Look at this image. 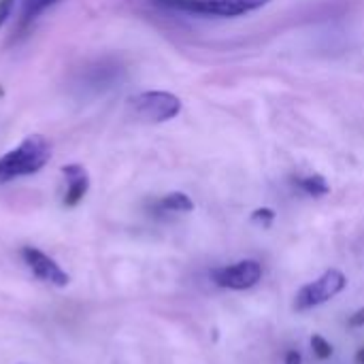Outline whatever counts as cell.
I'll use <instances>...</instances> for the list:
<instances>
[{"label":"cell","instance_id":"1","mask_svg":"<svg viewBox=\"0 0 364 364\" xmlns=\"http://www.w3.org/2000/svg\"><path fill=\"white\" fill-rule=\"evenodd\" d=\"M51 160V145L41 134H28L17 147L0 158V186L19 177L36 175Z\"/></svg>","mask_w":364,"mask_h":364},{"label":"cell","instance_id":"16","mask_svg":"<svg viewBox=\"0 0 364 364\" xmlns=\"http://www.w3.org/2000/svg\"><path fill=\"white\" fill-rule=\"evenodd\" d=\"M356 364H364V348L356 354Z\"/></svg>","mask_w":364,"mask_h":364},{"label":"cell","instance_id":"14","mask_svg":"<svg viewBox=\"0 0 364 364\" xmlns=\"http://www.w3.org/2000/svg\"><path fill=\"white\" fill-rule=\"evenodd\" d=\"M350 326L352 328H363L364 326V307L363 309H358L352 318H350Z\"/></svg>","mask_w":364,"mask_h":364},{"label":"cell","instance_id":"10","mask_svg":"<svg viewBox=\"0 0 364 364\" xmlns=\"http://www.w3.org/2000/svg\"><path fill=\"white\" fill-rule=\"evenodd\" d=\"M62 0H23V9H21V23H30L32 19H36L41 13H45L47 9L55 6Z\"/></svg>","mask_w":364,"mask_h":364},{"label":"cell","instance_id":"12","mask_svg":"<svg viewBox=\"0 0 364 364\" xmlns=\"http://www.w3.org/2000/svg\"><path fill=\"white\" fill-rule=\"evenodd\" d=\"M252 222H254V224H260V226H264V228H269V226L275 222V211L269 209V207H260V209H256V211L252 213Z\"/></svg>","mask_w":364,"mask_h":364},{"label":"cell","instance_id":"11","mask_svg":"<svg viewBox=\"0 0 364 364\" xmlns=\"http://www.w3.org/2000/svg\"><path fill=\"white\" fill-rule=\"evenodd\" d=\"M309 343H311L314 354H316L320 360H326V358H331V356H333V346H331L322 335H314Z\"/></svg>","mask_w":364,"mask_h":364},{"label":"cell","instance_id":"7","mask_svg":"<svg viewBox=\"0 0 364 364\" xmlns=\"http://www.w3.org/2000/svg\"><path fill=\"white\" fill-rule=\"evenodd\" d=\"M62 175L66 179V192H64L62 203L64 207H77L90 190L87 171L81 164H66L62 166Z\"/></svg>","mask_w":364,"mask_h":364},{"label":"cell","instance_id":"13","mask_svg":"<svg viewBox=\"0 0 364 364\" xmlns=\"http://www.w3.org/2000/svg\"><path fill=\"white\" fill-rule=\"evenodd\" d=\"M13 4H15V0H0V28H2V26L6 23V19L11 17Z\"/></svg>","mask_w":364,"mask_h":364},{"label":"cell","instance_id":"5","mask_svg":"<svg viewBox=\"0 0 364 364\" xmlns=\"http://www.w3.org/2000/svg\"><path fill=\"white\" fill-rule=\"evenodd\" d=\"M211 277L220 288L247 290V288H254L262 279V264L256 260H241L230 267L215 269L211 273Z\"/></svg>","mask_w":364,"mask_h":364},{"label":"cell","instance_id":"15","mask_svg":"<svg viewBox=\"0 0 364 364\" xmlns=\"http://www.w3.org/2000/svg\"><path fill=\"white\" fill-rule=\"evenodd\" d=\"M284 364H303V356L296 352V350H290L288 354H286V360Z\"/></svg>","mask_w":364,"mask_h":364},{"label":"cell","instance_id":"6","mask_svg":"<svg viewBox=\"0 0 364 364\" xmlns=\"http://www.w3.org/2000/svg\"><path fill=\"white\" fill-rule=\"evenodd\" d=\"M21 258H23V262L28 264V269H30L41 282L51 284V286H55V288H66V286L70 284L68 273H64V271L60 269V264H58L53 258H49L47 254H43L41 250H36V247H23V250H21Z\"/></svg>","mask_w":364,"mask_h":364},{"label":"cell","instance_id":"9","mask_svg":"<svg viewBox=\"0 0 364 364\" xmlns=\"http://www.w3.org/2000/svg\"><path fill=\"white\" fill-rule=\"evenodd\" d=\"M296 183H299V188H301L305 194H309V196H314V198L326 196V194L331 192V186H328V181H326L322 175H307V177L296 179Z\"/></svg>","mask_w":364,"mask_h":364},{"label":"cell","instance_id":"3","mask_svg":"<svg viewBox=\"0 0 364 364\" xmlns=\"http://www.w3.org/2000/svg\"><path fill=\"white\" fill-rule=\"evenodd\" d=\"M181 107L183 105L179 96L171 92H162V90L141 92L130 98V109L134 111V115L149 124H162V122L177 117L181 113Z\"/></svg>","mask_w":364,"mask_h":364},{"label":"cell","instance_id":"2","mask_svg":"<svg viewBox=\"0 0 364 364\" xmlns=\"http://www.w3.org/2000/svg\"><path fill=\"white\" fill-rule=\"evenodd\" d=\"M156 4L205 17H241L267 6L271 0H154Z\"/></svg>","mask_w":364,"mask_h":364},{"label":"cell","instance_id":"4","mask_svg":"<svg viewBox=\"0 0 364 364\" xmlns=\"http://www.w3.org/2000/svg\"><path fill=\"white\" fill-rule=\"evenodd\" d=\"M346 286H348V277L339 269H331L322 277L303 286L296 292L294 309L303 314V311H309L314 307H320V305L328 303L331 299H335L337 294H341L346 290Z\"/></svg>","mask_w":364,"mask_h":364},{"label":"cell","instance_id":"8","mask_svg":"<svg viewBox=\"0 0 364 364\" xmlns=\"http://www.w3.org/2000/svg\"><path fill=\"white\" fill-rule=\"evenodd\" d=\"M160 209L173 211V213H190L194 211V200L183 192H171L160 200Z\"/></svg>","mask_w":364,"mask_h":364}]
</instances>
